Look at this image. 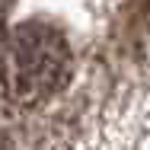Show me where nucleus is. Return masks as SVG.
<instances>
[{
	"mask_svg": "<svg viewBox=\"0 0 150 150\" xmlns=\"http://www.w3.org/2000/svg\"><path fill=\"white\" fill-rule=\"evenodd\" d=\"M10 3H13V0H0V10H3V6H10Z\"/></svg>",
	"mask_w": 150,
	"mask_h": 150,
	"instance_id": "2",
	"label": "nucleus"
},
{
	"mask_svg": "<svg viewBox=\"0 0 150 150\" xmlns=\"http://www.w3.org/2000/svg\"><path fill=\"white\" fill-rule=\"evenodd\" d=\"M70 48L45 23L16 26L0 45V86L16 102H42L67 83Z\"/></svg>",
	"mask_w": 150,
	"mask_h": 150,
	"instance_id": "1",
	"label": "nucleus"
}]
</instances>
